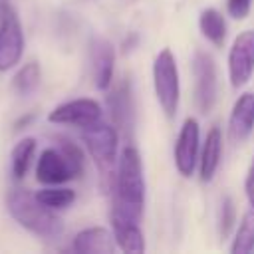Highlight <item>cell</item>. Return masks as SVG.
<instances>
[{"label": "cell", "mask_w": 254, "mask_h": 254, "mask_svg": "<svg viewBox=\"0 0 254 254\" xmlns=\"http://www.w3.org/2000/svg\"><path fill=\"white\" fill-rule=\"evenodd\" d=\"M145 206V177L143 161L133 145H127L115 167L113 175V206L111 218L141 222Z\"/></svg>", "instance_id": "1"}, {"label": "cell", "mask_w": 254, "mask_h": 254, "mask_svg": "<svg viewBox=\"0 0 254 254\" xmlns=\"http://www.w3.org/2000/svg\"><path fill=\"white\" fill-rule=\"evenodd\" d=\"M6 208L22 228L38 238L56 240L64 232L62 218L26 189H10L6 194Z\"/></svg>", "instance_id": "2"}, {"label": "cell", "mask_w": 254, "mask_h": 254, "mask_svg": "<svg viewBox=\"0 0 254 254\" xmlns=\"http://www.w3.org/2000/svg\"><path fill=\"white\" fill-rule=\"evenodd\" d=\"M153 87L163 113L169 119H173L179 109L181 85H179L177 60L169 48H163L153 62Z\"/></svg>", "instance_id": "3"}, {"label": "cell", "mask_w": 254, "mask_h": 254, "mask_svg": "<svg viewBox=\"0 0 254 254\" xmlns=\"http://www.w3.org/2000/svg\"><path fill=\"white\" fill-rule=\"evenodd\" d=\"M81 139L93 159V163L97 165V169L101 171L103 177H111L113 167H117V147H119V135L115 131V127L97 121L89 127L81 129Z\"/></svg>", "instance_id": "4"}, {"label": "cell", "mask_w": 254, "mask_h": 254, "mask_svg": "<svg viewBox=\"0 0 254 254\" xmlns=\"http://www.w3.org/2000/svg\"><path fill=\"white\" fill-rule=\"evenodd\" d=\"M24 54V30L10 0H0V71L20 64Z\"/></svg>", "instance_id": "5"}, {"label": "cell", "mask_w": 254, "mask_h": 254, "mask_svg": "<svg viewBox=\"0 0 254 254\" xmlns=\"http://www.w3.org/2000/svg\"><path fill=\"white\" fill-rule=\"evenodd\" d=\"M192 77H194V105L206 115L218 97V75L216 64L210 54L196 50L192 56Z\"/></svg>", "instance_id": "6"}, {"label": "cell", "mask_w": 254, "mask_h": 254, "mask_svg": "<svg viewBox=\"0 0 254 254\" xmlns=\"http://www.w3.org/2000/svg\"><path fill=\"white\" fill-rule=\"evenodd\" d=\"M254 73V30L236 36L228 52V77L234 89L246 85Z\"/></svg>", "instance_id": "7"}, {"label": "cell", "mask_w": 254, "mask_h": 254, "mask_svg": "<svg viewBox=\"0 0 254 254\" xmlns=\"http://www.w3.org/2000/svg\"><path fill=\"white\" fill-rule=\"evenodd\" d=\"M101 117H103V109L95 99L79 97V99H71V101L60 103L58 107H54L48 115V121L83 129V127H89L101 121Z\"/></svg>", "instance_id": "8"}, {"label": "cell", "mask_w": 254, "mask_h": 254, "mask_svg": "<svg viewBox=\"0 0 254 254\" xmlns=\"http://www.w3.org/2000/svg\"><path fill=\"white\" fill-rule=\"evenodd\" d=\"M198 145H200V129L194 117L185 119L177 143H175V167L183 177H190L198 163Z\"/></svg>", "instance_id": "9"}, {"label": "cell", "mask_w": 254, "mask_h": 254, "mask_svg": "<svg viewBox=\"0 0 254 254\" xmlns=\"http://www.w3.org/2000/svg\"><path fill=\"white\" fill-rule=\"evenodd\" d=\"M36 179L42 185H64L71 179H77V175L58 147H48L40 153L36 165Z\"/></svg>", "instance_id": "10"}, {"label": "cell", "mask_w": 254, "mask_h": 254, "mask_svg": "<svg viewBox=\"0 0 254 254\" xmlns=\"http://www.w3.org/2000/svg\"><path fill=\"white\" fill-rule=\"evenodd\" d=\"M89 65L93 85L101 91L111 87L113 81V67H115V50L111 42L105 38H91L89 42Z\"/></svg>", "instance_id": "11"}, {"label": "cell", "mask_w": 254, "mask_h": 254, "mask_svg": "<svg viewBox=\"0 0 254 254\" xmlns=\"http://www.w3.org/2000/svg\"><path fill=\"white\" fill-rule=\"evenodd\" d=\"M254 131V93H242L230 111L228 117V137L232 143H242Z\"/></svg>", "instance_id": "12"}, {"label": "cell", "mask_w": 254, "mask_h": 254, "mask_svg": "<svg viewBox=\"0 0 254 254\" xmlns=\"http://www.w3.org/2000/svg\"><path fill=\"white\" fill-rule=\"evenodd\" d=\"M107 107L111 113L113 123L123 129L125 133L133 129L135 119V105H133V93H131V81L125 77L119 85L113 87V91L107 95Z\"/></svg>", "instance_id": "13"}, {"label": "cell", "mask_w": 254, "mask_h": 254, "mask_svg": "<svg viewBox=\"0 0 254 254\" xmlns=\"http://www.w3.org/2000/svg\"><path fill=\"white\" fill-rule=\"evenodd\" d=\"M71 248L79 254H111L115 250V236L103 226H89L73 236Z\"/></svg>", "instance_id": "14"}, {"label": "cell", "mask_w": 254, "mask_h": 254, "mask_svg": "<svg viewBox=\"0 0 254 254\" xmlns=\"http://www.w3.org/2000/svg\"><path fill=\"white\" fill-rule=\"evenodd\" d=\"M220 157H222V133L218 127H210L198 159V171L202 183H210L214 179L220 165Z\"/></svg>", "instance_id": "15"}, {"label": "cell", "mask_w": 254, "mask_h": 254, "mask_svg": "<svg viewBox=\"0 0 254 254\" xmlns=\"http://www.w3.org/2000/svg\"><path fill=\"white\" fill-rule=\"evenodd\" d=\"M111 226H113L115 242L123 252H143L145 250V238H143V230H141L139 222L111 218Z\"/></svg>", "instance_id": "16"}, {"label": "cell", "mask_w": 254, "mask_h": 254, "mask_svg": "<svg viewBox=\"0 0 254 254\" xmlns=\"http://www.w3.org/2000/svg\"><path fill=\"white\" fill-rule=\"evenodd\" d=\"M198 28L202 36L216 48H220L226 40V20L216 8H206L198 16Z\"/></svg>", "instance_id": "17"}, {"label": "cell", "mask_w": 254, "mask_h": 254, "mask_svg": "<svg viewBox=\"0 0 254 254\" xmlns=\"http://www.w3.org/2000/svg\"><path fill=\"white\" fill-rule=\"evenodd\" d=\"M34 153H36V139L34 137H24L14 145L12 155H10V171H12V177L16 181H22L26 177L30 163L34 159Z\"/></svg>", "instance_id": "18"}, {"label": "cell", "mask_w": 254, "mask_h": 254, "mask_svg": "<svg viewBox=\"0 0 254 254\" xmlns=\"http://www.w3.org/2000/svg\"><path fill=\"white\" fill-rule=\"evenodd\" d=\"M40 79H42L40 64H38V62H28V64H24V65L16 71V75H14V79H12V85H14V89H16L20 95H30V93H34V91L38 89Z\"/></svg>", "instance_id": "19"}, {"label": "cell", "mask_w": 254, "mask_h": 254, "mask_svg": "<svg viewBox=\"0 0 254 254\" xmlns=\"http://www.w3.org/2000/svg\"><path fill=\"white\" fill-rule=\"evenodd\" d=\"M36 198L46 204L48 208L52 210H60V208H67L73 200H75V192L71 189H65V187H58V185H48L46 189L34 192Z\"/></svg>", "instance_id": "20"}, {"label": "cell", "mask_w": 254, "mask_h": 254, "mask_svg": "<svg viewBox=\"0 0 254 254\" xmlns=\"http://www.w3.org/2000/svg\"><path fill=\"white\" fill-rule=\"evenodd\" d=\"M254 250V208L244 212L242 222L236 230V236L232 240L230 252L232 254H248Z\"/></svg>", "instance_id": "21"}, {"label": "cell", "mask_w": 254, "mask_h": 254, "mask_svg": "<svg viewBox=\"0 0 254 254\" xmlns=\"http://www.w3.org/2000/svg\"><path fill=\"white\" fill-rule=\"evenodd\" d=\"M56 141H58L56 147L65 155V159H67L69 165L73 167L75 175L79 177V175L83 173V153H81V149H79L73 141H69L67 137H56Z\"/></svg>", "instance_id": "22"}, {"label": "cell", "mask_w": 254, "mask_h": 254, "mask_svg": "<svg viewBox=\"0 0 254 254\" xmlns=\"http://www.w3.org/2000/svg\"><path fill=\"white\" fill-rule=\"evenodd\" d=\"M234 216H236V210H234V202L230 196H224L222 198V204H220V234L226 236L234 224Z\"/></svg>", "instance_id": "23"}, {"label": "cell", "mask_w": 254, "mask_h": 254, "mask_svg": "<svg viewBox=\"0 0 254 254\" xmlns=\"http://www.w3.org/2000/svg\"><path fill=\"white\" fill-rule=\"evenodd\" d=\"M250 8H252V0H226V10L236 20H244L250 14Z\"/></svg>", "instance_id": "24"}, {"label": "cell", "mask_w": 254, "mask_h": 254, "mask_svg": "<svg viewBox=\"0 0 254 254\" xmlns=\"http://www.w3.org/2000/svg\"><path fill=\"white\" fill-rule=\"evenodd\" d=\"M244 190H246V198H248L250 206L254 208V157H252V163L248 167V175H246V181H244Z\"/></svg>", "instance_id": "25"}, {"label": "cell", "mask_w": 254, "mask_h": 254, "mask_svg": "<svg viewBox=\"0 0 254 254\" xmlns=\"http://www.w3.org/2000/svg\"><path fill=\"white\" fill-rule=\"evenodd\" d=\"M32 119H34V115H32V113H30L28 117H22V119H18V121H16V129H22V125H28Z\"/></svg>", "instance_id": "26"}]
</instances>
